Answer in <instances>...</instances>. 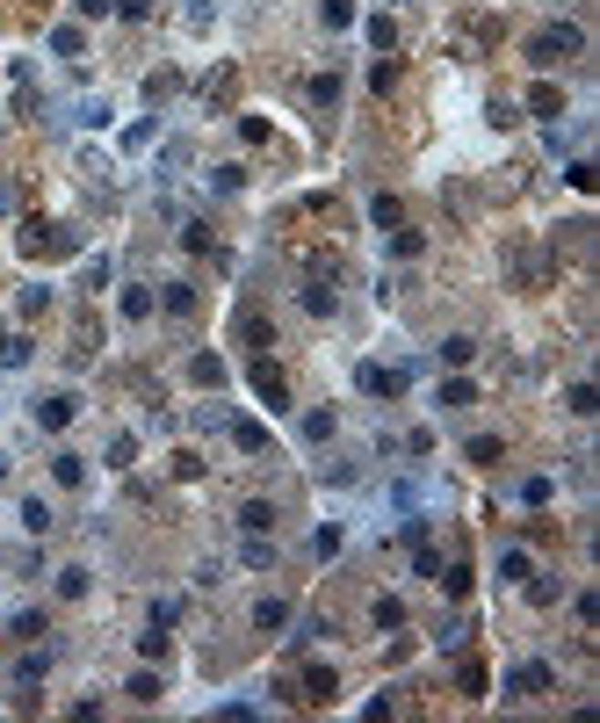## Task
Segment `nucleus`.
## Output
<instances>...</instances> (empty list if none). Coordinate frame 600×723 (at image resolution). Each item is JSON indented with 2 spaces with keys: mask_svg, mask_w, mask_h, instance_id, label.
Instances as JSON below:
<instances>
[{
  "mask_svg": "<svg viewBox=\"0 0 600 723\" xmlns=\"http://www.w3.org/2000/svg\"><path fill=\"white\" fill-rule=\"evenodd\" d=\"M564 413L594 419V413H600V391H594V384H572V391H564Z\"/></svg>",
  "mask_w": 600,
  "mask_h": 723,
  "instance_id": "23",
  "label": "nucleus"
},
{
  "mask_svg": "<svg viewBox=\"0 0 600 723\" xmlns=\"http://www.w3.org/2000/svg\"><path fill=\"white\" fill-rule=\"evenodd\" d=\"M160 311H174V318H189L196 311V283H160V297H152Z\"/></svg>",
  "mask_w": 600,
  "mask_h": 723,
  "instance_id": "11",
  "label": "nucleus"
},
{
  "mask_svg": "<svg viewBox=\"0 0 600 723\" xmlns=\"http://www.w3.org/2000/svg\"><path fill=\"white\" fill-rule=\"evenodd\" d=\"M73 419H80V398H73V391H51V398H36V427H44V434H66Z\"/></svg>",
  "mask_w": 600,
  "mask_h": 723,
  "instance_id": "5",
  "label": "nucleus"
},
{
  "mask_svg": "<svg viewBox=\"0 0 600 723\" xmlns=\"http://www.w3.org/2000/svg\"><path fill=\"white\" fill-rule=\"evenodd\" d=\"M304 441H333V413H304Z\"/></svg>",
  "mask_w": 600,
  "mask_h": 723,
  "instance_id": "39",
  "label": "nucleus"
},
{
  "mask_svg": "<svg viewBox=\"0 0 600 723\" xmlns=\"http://www.w3.org/2000/svg\"><path fill=\"white\" fill-rule=\"evenodd\" d=\"M51 51H58V58H80V51H88V36L66 22V29H51Z\"/></svg>",
  "mask_w": 600,
  "mask_h": 723,
  "instance_id": "29",
  "label": "nucleus"
},
{
  "mask_svg": "<svg viewBox=\"0 0 600 723\" xmlns=\"http://www.w3.org/2000/svg\"><path fill=\"white\" fill-rule=\"evenodd\" d=\"M44 629H51V615H44V608H15V622H7V636H15V644H36Z\"/></svg>",
  "mask_w": 600,
  "mask_h": 723,
  "instance_id": "13",
  "label": "nucleus"
},
{
  "mask_svg": "<svg viewBox=\"0 0 600 723\" xmlns=\"http://www.w3.org/2000/svg\"><path fill=\"white\" fill-rule=\"evenodd\" d=\"M297 305L311 311V318H333V311H340V297H333V290H326V275H304V290H297Z\"/></svg>",
  "mask_w": 600,
  "mask_h": 723,
  "instance_id": "9",
  "label": "nucleus"
},
{
  "mask_svg": "<svg viewBox=\"0 0 600 723\" xmlns=\"http://www.w3.org/2000/svg\"><path fill=\"white\" fill-rule=\"evenodd\" d=\"M318 22H326V29H355V0H326Z\"/></svg>",
  "mask_w": 600,
  "mask_h": 723,
  "instance_id": "31",
  "label": "nucleus"
},
{
  "mask_svg": "<svg viewBox=\"0 0 600 723\" xmlns=\"http://www.w3.org/2000/svg\"><path fill=\"white\" fill-rule=\"evenodd\" d=\"M232 441H239L246 456H268V427H253V419H232Z\"/></svg>",
  "mask_w": 600,
  "mask_h": 723,
  "instance_id": "19",
  "label": "nucleus"
},
{
  "mask_svg": "<svg viewBox=\"0 0 600 723\" xmlns=\"http://www.w3.org/2000/svg\"><path fill=\"white\" fill-rule=\"evenodd\" d=\"M471 355H478V340H471V333H449V340H441V362H449V369H463Z\"/></svg>",
  "mask_w": 600,
  "mask_h": 723,
  "instance_id": "25",
  "label": "nucleus"
},
{
  "mask_svg": "<svg viewBox=\"0 0 600 723\" xmlns=\"http://www.w3.org/2000/svg\"><path fill=\"white\" fill-rule=\"evenodd\" d=\"M369 217H377L384 232H398V224H405V203H398V196H369Z\"/></svg>",
  "mask_w": 600,
  "mask_h": 723,
  "instance_id": "24",
  "label": "nucleus"
},
{
  "mask_svg": "<svg viewBox=\"0 0 600 723\" xmlns=\"http://www.w3.org/2000/svg\"><path fill=\"white\" fill-rule=\"evenodd\" d=\"M29 362V333H0V369H22Z\"/></svg>",
  "mask_w": 600,
  "mask_h": 723,
  "instance_id": "26",
  "label": "nucleus"
},
{
  "mask_svg": "<svg viewBox=\"0 0 600 723\" xmlns=\"http://www.w3.org/2000/svg\"><path fill=\"white\" fill-rule=\"evenodd\" d=\"M528 58H535V66H564V58H586V29H579V22H543V29L528 36Z\"/></svg>",
  "mask_w": 600,
  "mask_h": 723,
  "instance_id": "1",
  "label": "nucleus"
},
{
  "mask_svg": "<svg viewBox=\"0 0 600 723\" xmlns=\"http://www.w3.org/2000/svg\"><path fill=\"white\" fill-rule=\"evenodd\" d=\"M246 377H253V391H261L268 413H290V377H283L268 355H246Z\"/></svg>",
  "mask_w": 600,
  "mask_h": 723,
  "instance_id": "3",
  "label": "nucleus"
},
{
  "mask_svg": "<svg viewBox=\"0 0 600 723\" xmlns=\"http://www.w3.org/2000/svg\"><path fill=\"white\" fill-rule=\"evenodd\" d=\"M290 622V601H253V629H283Z\"/></svg>",
  "mask_w": 600,
  "mask_h": 723,
  "instance_id": "28",
  "label": "nucleus"
},
{
  "mask_svg": "<svg viewBox=\"0 0 600 723\" xmlns=\"http://www.w3.org/2000/svg\"><path fill=\"white\" fill-rule=\"evenodd\" d=\"M304 702H333V666H304Z\"/></svg>",
  "mask_w": 600,
  "mask_h": 723,
  "instance_id": "22",
  "label": "nucleus"
},
{
  "mask_svg": "<svg viewBox=\"0 0 600 723\" xmlns=\"http://www.w3.org/2000/svg\"><path fill=\"white\" fill-rule=\"evenodd\" d=\"M572 608H579V622H586V629H594V622H600V594H594V586H586V594H579V601H572Z\"/></svg>",
  "mask_w": 600,
  "mask_h": 723,
  "instance_id": "41",
  "label": "nucleus"
},
{
  "mask_svg": "<svg viewBox=\"0 0 600 723\" xmlns=\"http://www.w3.org/2000/svg\"><path fill=\"white\" fill-rule=\"evenodd\" d=\"M239 528L246 535H268L275 528V500H239Z\"/></svg>",
  "mask_w": 600,
  "mask_h": 723,
  "instance_id": "12",
  "label": "nucleus"
},
{
  "mask_svg": "<svg viewBox=\"0 0 600 723\" xmlns=\"http://www.w3.org/2000/svg\"><path fill=\"white\" fill-rule=\"evenodd\" d=\"M22 246H29V253H73L80 239H73L66 224H29V239H22Z\"/></svg>",
  "mask_w": 600,
  "mask_h": 723,
  "instance_id": "7",
  "label": "nucleus"
},
{
  "mask_svg": "<svg viewBox=\"0 0 600 723\" xmlns=\"http://www.w3.org/2000/svg\"><path fill=\"white\" fill-rule=\"evenodd\" d=\"M51 594H58V601H80V594H88V564H66V572L51 579Z\"/></svg>",
  "mask_w": 600,
  "mask_h": 723,
  "instance_id": "21",
  "label": "nucleus"
},
{
  "mask_svg": "<svg viewBox=\"0 0 600 723\" xmlns=\"http://www.w3.org/2000/svg\"><path fill=\"white\" fill-rule=\"evenodd\" d=\"M441 406H449V413L478 406V384H471V377H449V384H441Z\"/></svg>",
  "mask_w": 600,
  "mask_h": 723,
  "instance_id": "18",
  "label": "nucleus"
},
{
  "mask_svg": "<svg viewBox=\"0 0 600 723\" xmlns=\"http://www.w3.org/2000/svg\"><path fill=\"white\" fill-rule=\"evenodd\" d=\"M109 7H116V0H80V15H109Z\"/></svg>",
  "mask_w": 600,
  "mask_h": 723,
  "instance_id": "43",
  "label": "nucleus"
},
{
  "mask_svg": "<svg viewBox=\"0 0 600 723\" xmlns=\"http://www.w3.org/2000/svg\"><path fill=\"white\" fill-rule=\"evenodd\" d=\"M123 318H152V290L130 283V290H123Z\"/></svg>",
  "mask_w": 600,
  "mask_h": 723,
  "instance_id": "37",
  "label": "nucleus"
},
{
  "mask_svg": "<svg viewBox=\"0 0 600 723\" xmlns=\"http://www.w3.org/2000/svg\"><path fill=\"white\" fill-rule=\"evenodd\" d=\"M123 695H130L138 709H152V702L167 695V680H160V673H130V680H123Z\"/></svg>",
  "mask_w": 600,
  "mask_h": 723,
  "instance_id": "14",
  "label": "nucleus"
},
{
  "mask_svg": "<svg viewBox=\"0 0 600 723\" xmlns=\"http://www.w3.org/2000/svg\"><path fill=\"white\" fill-rule=\"evenodd\" d=\"M189 377H196L202 391H217V384H224V362H217V355H196V362H189Z\"/></svg>",
  "mask_w": 600,
  "mask_h": 723,
  "instance_id": "27",
  "label": "nucleus"
},
{
  "mask_svg": "<svg viewBox=\"0 0 600 723\" xmlns=\"http://www.w3.org/2000/svg\"><path fill=\"white\" fill-rule=\"evenodd\" d=\"M80 478H88V463H80L73 449H58V456H51V485H66V492H73Z\"/></svg>",
  "mask_w": 600,
  "mask_h": 723,
  "instance_id": "16",
  "label": "nucleus"
},
{
  "mask_svg": "<svg viewBox=\"0 0 600 723\" xmlns=\"http://www.w3.org/2000/svg\"><path fill=\"white\" fill-rule=\"evenodd\" d=\"M232 333L246 340V355H268V347H275V318H268L261 305H239V318H232Z\"/></svg>",
  "mask_w": 600,
  "mask_h": 723,
  "instance_id": "4",
  "label": "nucleus"
},
{
  "mask_svg": "<svg viewBox=\"0 0 600 723\" xmlns=\"http://www.w3.org/2000/svg\"><path fill=\"white\" fill-rule=\"evenodd\" d=\"M550 687H557V666H550V658H521V666L506 673V695H513V702H543Z\"/></svg>",
  "mask_w": 600,
  "mask_h": 723,
  "instance_id": "2",
  "label": "nucleus"
},
{
  "mask_svg": "<svg viewBox=\"0 0 600 723\" xmlns=\"http://www.w3.org/2000/svg\"><path fill=\"white\" fill-rule=\"evenodd\" d=\"M239 564H246V572H268V564H275L268 535H246V542H239Z\"/></svg>",
  "mask_w": 600,
  "mask_h": 723,
  "instance_id": "20",
  "label": "nucleus"
},
{
  "mask_svg": "<svg viewBox=\"0 0 600 723\" xmlns=\"http://www.w3.org/2000/svg\"><path fill=\"white\" fill-rule=\"evenodd\" d=\"M116 7H123L130 22H145V15H152V0H116Z\"/></svg>",
  "mask_w": 600,
  "mask_h": 723,
  "instance_id": "42",
  "label": "nucleus"
},
{
  "mask_svg": "<svg viewBox=\"0 0 600 723\" xmlns=\"http://www.w3.org/2000/svg\"><path fill=\"white\" fill-rule=\"evenodd\" d=\"M369 622H377V629H405V601L398 594H377V601H369Z\"/></svg>",
  "mask_w": 600,
  "mask_h": 723,
  "instance_id": "17",
  "label": "nucleus"
},
{
  "mask_svg": "<svg viewBox=\"0 0 600 723\" xmlns=\"http://www.w3.org/2000/svg\"><path fill=\"white\" fill-rule=\"evenodd\" d=\"M391 253H398V261H419V253H427V239H419V232H405V224H398V239H391Z\"/></svg>",
  "mask_w": 600,
  "mask_h": 723,
  "instance_id": "38",
  "label": "nucleus"
},
{
  "mask_svg": "<svg viewBox=\"0 0 600 723\" xmlns=\"http://www.w3.org/2000/svg\"><path fill=\"white\" fill-rule=\"evenodd\" d=\"M528 572H535V564H528V550H506V557H500V579H506V586H521Z\"/></svg>",
  "mask_w": 600,
  "mask_h": 723,
  "instance_id": "32",
  "label": "nucleus"
},
{
  "mask_svg": "<svg viewBox=\"0 0 600 723\" xmlns=\"http://www.w3.org/2000/svg\"><path fill=\"white\" fill-rule=\"evenodd\" d=\"M463 456H471L478 470H492V463L506 456V441H500V434H471V441H463Z\"/></svg>",
  "mask_w": 600,
  "mask_h": 723,
  "instance_id": "15",
  "label": "nucleus"
},
{
  "mask_svg": "<svg viewBox=\"0 0 600 723\" xmlns=\"http://www.w3.org/2000/svg\"><path fill=\"white\" fill-rule=\"evenodd\" d=\"M369 44L391 51V44H398V22H391V15H369Z\"/></svg>",
  "mask_w": 600,
  "mask_h": 723,
  "instance_id": "34",
  "label": "nucleus"
},
{
  "mask_svg": "<svg viewBox=\"0 0 600 723\" xmlns=\"http://www.w3.org/2000/svg\"><path fill=\"white\" fill-rule=\"evenodd\" d=\"M471 579H478L471 564H449V572H441V594H449V601H463V594H471Z\"/></svg>",
  "mask_w": 600,
  "mask_h": 723,
  "instance_id": "30",
  "label": "nucleus"
},
{
  "mask_svg": "<svg viewBox=\"0 0 600 723\" xmlns=\"http://www.w3.org/2000/svg\"><path fill=\"white\" fill-rule=\"evenodd\" d=\"M22 528H29V535H51V507H44V500H22Z\"/></svg>",
  "mask_w": 600,
  "mask_h": 723,
  "instance_id": "33",
  "label": "nucleus"
},
{
  "mask_svg": "<svg viewBox=\"0 0 600 723\" xmlns=\"http://www.w3.org/2000/svg\"><path fill=\"white\" fill-rule=\"evenodd\" d=\"M528 116H535V123H557V116H564V88H557V80H535V88H528Z\"/></svg>",
  "mask_w": 600,
  "mask_h": 723,
  "instance_id": "6",
  "label": "nucleus"
},
{
  "mask_svg": "<svg viewBox=\"0 0 600 723\" xmlns=\"http://www.w3.org/2000/svg\"><path fill=\"white\" fill-rule=\"evenodd\" d=\"M355 384H362L369 398H398V391H405L398 369H377V362H362V369H355Z\"/></svg>",
  "mask_w": 600,
  "mask_h": 723,
  "instance_id": "8",
  "label": "nucleus"
},
{
  "mask_svg": "<svg viewBox=\"0 0 600 723\" xmlns=\"http://www.w3.org/2000/svg\"><path fill=\"white\" fill-rule=\"evenodd\" d=\"M311 102H318V108L340 102V73H318V80H311Z\"/></svg>",
  "mask_w": 600,
  "mask_h": 723,
  "instance_id": "36",
  "label": "nucleus"
},
{
  "mask_svg": "<svg viewBox=\"0 0 600 723\" xmlns=\"http://www.w3.org/2000/svg\"><path fill=\"white\" fill-rule=\"evenodd\" d=\"M506 275H513V290H528V283H535V246H528V239H513V246H506Z\"/></svg>",
  "mask_w": 600,
  "mask_h": 723,
  "instance_id": "10",
  "label": "nucleus"
},
{
  "mask_svg": "<svg viewBox=\"0 0 600 723\" xmlns=\"http://www.w3.org/2000/svg\"><path fill=\"white\" fill-rule=\"evenodd\" d=\"M456 687H463V695H485V666L463 658V666H456Z\"/></svg>",
  "mask_w": 600,
  "mask_h": 723,
  "instance_id": "35",
  "label": "nucleus"
},
{
  "mask_svg": "<svg viewBox=\"0 0 600 723\" xmlns=\"http://www.w3.org/2000/svg\"><path fill=\"white\" fill-rule=\"evenodd\" d=\"M174 478H202V456H196V449H174Z\"/></svg>",
  "mask_w": 600,
  "mask_h": 723,
  "instance_id": "40",
  "label": "nucleus"
}]
</instances>
